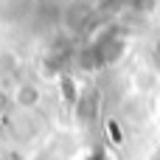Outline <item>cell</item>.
I'll use <instances>...</instances> for the list:
<instances>
[{
    "instance_id": "obj_1",
    "label": "cell",
    "mask_w": 160,
    "mask_h": 160,
    "mask_svg": "<svg viewBox=\"0 0 160 160\" xmlns=\"http://www.w3.org/2000/svg\"><path fill=\"white\" fill-rule=\"evenodd\" d=\"M87 160H107V158H104L101 152H96V155H90V158H87Z\"/></svg>"
}]
</instances>
